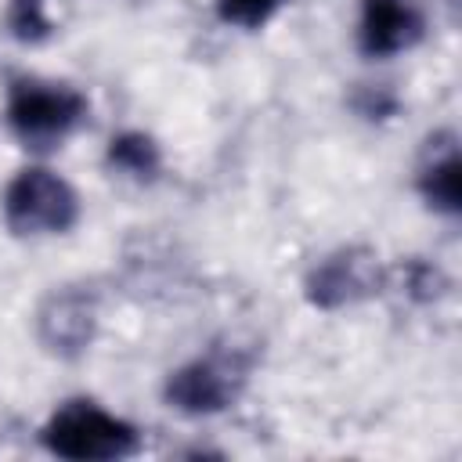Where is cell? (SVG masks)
Returning a JSON list of instances; mask_svg holds the SVG:
<instances>
[{"instance_id":"obj_10","label":"cell","mask_w":462,"mask_h":462,"mask_svg":"<svg viewBox=\"0 0 462 462\" xmlns=\"http://www.w3.org/2000/svg\"><path fill=\"white\" fill-rule=\"evenodd\" d=\"M285 0H217V18L235 29H260L267 25Z\"/></svg>"},{"instance_id":"obj_8","label":"cell","mask_w":462,"mask_h":462,"mask_svg":"<svg viewBox=\"0 0 462 462\" xmlns=\"http://www.w3.org/2000/svg\"><path fill=\"white\" fill-rule=\"evenodd\" d=\"M415 188H419L422 202L444 217H455L462 209V155H458L455 134L444 130L426 141Z\"/></svg>"},{"instance_id":"obj_3","label":"cell","mask_w":462,"mask_h":462,"mask_svg":"<svg viewBox=\"0 0 462 462\" xmlns=\"http://www.w3.org/2000/svg\"><path fill=\"white\" fill-rule=\"evenodd\" d=\"M4 224L18 238L69 235L79 220V195L47 166L18 170L4 188Z\"/></svg>"},{"instance_id":"obj_7","label":"cell","mask_w":462,"mask_h":462,"mask_svg":"<svg viewBox=\"0 0 462 462\" xmlns=\"http://www.w3.org/2000/svg\"><path fill=\"white\" fill-rule=\"evenodd\" d=\"M422 18L408 0H365L357 22V47L368 58H390L415 47Z\"/></svg>"},{"instance_id":"obj_2","label":"cell","mask_w":462,"mask_h":462,"mask_svg":"<svg viewBox=\"0 0 462 462\" xmlns=\"http://www.w3.org/2000/svg\"><path fill=\"white\" fill-rule=\"evenodd\" d=\"M87 97L69 83L47 79H11L7 87V126L25 148H54L61 144L83 119Z\"/></svg>"},{"instance_id":"obj_4","label":"cell","mask_w":462,"mask_h":462,"mask_svg":"<svg viewBox=\"0 0 462 462\" xmlns=\"http://www.w3.org/2000/svg\"><path fill=\"white\" fill-rule=\"evenodd\" d=\"M242 390V368L227 357H195L166 375L162 397L184 415H217Z\"/></svg>"},{"instance_id":"obj_5","label":"cell","mask_w":462,"mask_h":462,"mask_svg":"<svg viewBox=\"0 0 462 462\" xmlns=\"http://www.w3.org/2000/svg\"><path fill=\"white\" fill-rule=\"evenodd\" d=\"M379 289V263L368 249H336L318 260L303 278V296L310 307L336 310L357 303Z\"/></svg>"},{"instance_id":"obj_9","label":"cell","mask_w":462,"mask_h":462,"mask_svg":"<svg viewBox=\"0 0 462 462\" xmlns=\"http://www.w3.org/2000/svg\"><path fill=\"white\" fill-rule=\"evenodd\" d=\"M105 162L130 177V180H155L159 170H162V152L155 144V137H148L144 130H123L108 141V152H105Z\"/></svg>"},{"instance_id":"obj_11","label":"cell","mask_w":462,"mask_h":462,"mask_svg":"<svg viewBox=\"0 0 462 462\" xmlns=\"http://www.w3.org/2000/svg\"><path fill=\"white\" fill-rule=\"evenodd\" d=\"M43 4L47 0H11V32L18 40L36 43L51 32V18H47Z\"/></svg>"},{"instance_id":"obj_6","label":"cell","mask_w":462,"mask_h":462,"mask_svg":"<svg viewBox=\"0 0 462 462\" xmlns=\"http://www.w3.org/2000/svg\"><path fill=\"white\" fill-rule=\"evenodd\" d=\"M97 328V300L83 285L54 289L36 310V336L58 357H76L90 346Z\"/></svg>"},{"instance_id":"obj_1","label":"cell","mask_w":462,"mask_h":462,"mask_svg":"<svg viewBox=\"0 0 462 462\" xmlns=\"http://www.w3.org/2000/svg\"><path fill=\"white\" fill-rule=\"evenodd\" d=\"M51 455L69 462H116L141 448V433L97 401H65L40 430Z\"/></svg>"}]
</instances>
